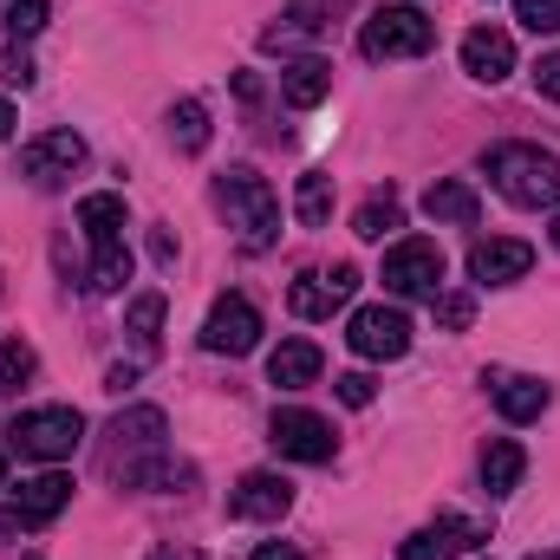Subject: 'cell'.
<instances>
[{"mask_svg":"<svg viewBox=\"0 0 560 560\" xmlns=\"http://www.w3.org/2000/svg\"><path fill=\"white\" fill-rule=\"evenodd\" d=\"M423 215H430V222H456V229H476V215H482V196H476L469 183L443 176V183H430V189H423Z\"/></svg>","mask_w":560,"mask_h":560,"instance_id":"cell-19","label":"cell"},{"mask_svg":"<svg viewBox=\"0 0 560 560\" xmlns=\"http://www.w3.org/2000/svg\"><path fill=\"white\" fill-rule=\"evenodd\" d=\"M0 79H7V85H33V59H26L20 46H7V52H0Z\"/></svg>","mask_w":560,"mask_h":560,"instance_id":"cell-33","label":"cell"},{"mask_svg":"<svg viewBox=\"0 0 560 560\" xmlns=\"http://www.w3.org/2000/svg\"><path fill=\"white\" fill-rule=\"evenodd\" d=\"M268 443H275L280 456H293V463H332V450H339L332 423L319 418V411H275Z\"/></svg>","mask_w":560,"mask_h":560,"instance_id":"cell-9","label":"cell"},{"mask_svg":"<svg viewBox=\"0 0 560 560\" xmlns=\"http://www.w3.org/2000/svg\"><path fill=\"white\" fill-rule=\"evenodd\" d=\"M79 229H85L92 242H118V235H125V196H112V189L85 196V202H79Z\"/></svg>","mask_w":560,"mask_h":560,"instance_id":"cell-23","label":"cell"},{"mask_svg":"<svg viewBox=\"0 0 560 560\" xmlns=\"http://www.w3.org/2000/svg\"><path fill=\"white\" fill-rule=\"evenodd\" d=\"M202 346L222 352V359L255 352V346H261V313H255V300H248V293H222V300L209 306V319H202Z\"/></svg>","mask_w":560,"mask_h":560,"instance_id":"cell-8","label":"cell"},{"mask_svg":"<svg viewBox=\"0 0 560 560\" xmlns=\"http://www.w3.org/2000/svg\"><path fill=\"white\" fill-rule=\"evenodd\" d=\"M46 20H52V0H0V26L13 39H33Z\"/></svg>","mask_w":560,"mask_h":560,"instance_id":"cell-28","label":"cell"},{"mask_svg":"<svg viewBox=\"0 0 560 560\" xmlns=\"http://www.w3.org/2000/svg\"><path fill=\"white\" fill-rule=\"evenodd\" d=\"M85 436V418L72 405H39V411H20L7 423V450L26 456V463H66Z\"/></svg>","mask_w":560,"mask_h":560,"instance_id":"cell-4","label":"cell"},{"mask_svg":"<svg viewBox=\"0 0 560 560\" xmlns=\"http://www.w3.org/2000/svg\"><path fill=\"white\" fill-rule=\"evenodd\" d=\"M105 476L125 482V489H170L176 482V463H170V418L156 405H131L118 411L105 430Z\"/></svg>","mask_w":560,"mask_h":560,"instance_id":"cell-1","label":"cell"},{"mask_svg":"<svg viewBox=\"0 0 560 560\" xmlns=\"http://www.w3.org/2000/svg\"><path fill=\"white\" fill-rule=\"evenodd\" d=\"M515 20L528 33H560V0H515Z\"/></svg>","mask_w":560,"mask_h":560,"instance_id":"cell-31","label":"cell"},{"mask_svg":"<svg viewBox=\"0 0 560 560\" xmlns=\"http://www.w3.org/2000/svg\"><path fill=\"white\" fill-rule=\"evenodd\" d=\"M359 293V268H332V275H300L287 287V306H293V319H332L346 300Z\"/></svg>","mask_w":560,"mask_h":560,"instance_id":"cell-11","label":"cell"},{"mask_svg":"<svg viewBox=\"0 0 560 560\" xmlns=\"http://www.w3.org/2000/svg\"><path fill=\"white\" fill-rule=\"evenodd\" d=\"M476 541H482V528H476V522H463V515H443V522L418 528V535L398 548V560H456V555H469Z\"/></svg>","mask_w":560,"mask_h":560,"instance_id":"cell-15","label":"cell"},{"mask_svg":"<svg viewBox=\"0 0 560 560\" xmlns=\"http://www.w3.org/2000/svg\"><path fill=\"white\" fill-rule=\"evenodd\" d=\"M385 287L405 293V300H430V293H443V248L423 242V235L392 242V248H385Z\"/></svg>","mask_w":560,"mask_h":560,"instance_id":"cell-7","label":"cell"},{"mask_svg":"<svg viewBox=\"0 0 560 560\" xmlns=\"http://www.w3.org/2000/svg\"><path fill=\"white\" fill-rule=\"evenodd\" d=\"M7 528H13V515H0V535H7Z\"/></svg>","mask_w":560,"mask_h":560,"instance_id":"cell-40","label":"cell"},{"mask_svg":"<svg viewBox=\"0 0 560 560\" xmlns=\"http://www.w3.org/2000/svg\"><path fill=\"white\" fill-rule=\"evenodd\" d=\"M79 163H85V138H79V131H46V138H33L26 150H20V176L39 183V189L66 183Z\"/></svg>","mask_w":560,"mask_h":560,"instance_id":"cell-10","label":"cell"},{"mask_svg":"<svg viewBox=\"0 0 560 560\" xmlns=\"http://www.w3.org/2000/svg\"><path fill=\"white\" fill-rule=\"evenodd\" d=\"M13 138V105H7V98H0V143Z\"/></svg>","mask_w":560,"mask_h":560,"instance_id":"cell-39","label":"cell"},{"mask_svg":"<svg viewBox=\"0 0 560 560\" xmlns=\"http://www.w3.org/2000/svg\"><path fill=\"white\" fill-rule=\"evenodd\" d=\"M0 482H7V463H0Z\"/></svg>","mask_w":560,"mask_h":560,"instance_id":"cell-42","label":"cell"},{"mask_svg":"<svg viewBox=\"0 0 560 560\" xmlns=\"http://www.w3.org/2000/svg\"><path fill=\"white\" fill-rule=\"evenodd\" d=\"M495 196H509L515 209H560V156L541 143H495L482 156Z\"/></svg>","mask_w":560,"mask_h":560,"instance_id":"cell-2","label":"cell"},{"mask_svg":"<svg viewBox=\"0 0 560 560\" xmlns=\"http://www.w3.org/2000/svg\"><path fill=\"white\" fill-rule=\"evenodd\" d=\"M293 215H300L306 229H326V222H332V176H326V170H306V176H300Z\"/></svg>","mask_w":560,"mask_h":560,"instance_id":"cell-25","label":"cell"},{"mask_svg":"<svg viewBox=\"0 0 560 560\" xmlns=\"http://www.w3.org/2000/svg\"><path fill=\"white\" fill-rule=\"evenodd\" d=\"M150 560H202V555H196V548H156Z\"/></svg>","mask_w":560,"mask_h":560,"instance_id":"cell-38","label":"cell"},{"mask_svg":"<svg viewBox=\"0 0 560 560\" xmlns=\"http://www.w3.org/2000/svg\"><path fill=\"white\" fill-rule=\"evenodd\" d=\"M131 385H138V365H118V372L105 378V392H131Z\"/></svg>","mask_w":560,"mask_h":560,"instance_id":"cell-37","label":"cell"},{"mask_svg":"<svg viewBox=\"0 0 560 560\" xmlns=\"http://www.w3.org/2000/svg\"><path fill=\"white\" fill-rule=\"evenodd\" d=\"M535 92H541V98H555V105H560V52H548V59L535 66Z\"/></svg>","mask_w":560,"mask_h":560,"instance_id":"cell-34","label":"cell"},{"mask_svg":"<svg viewBox=\"0 0 560 560\" xmlns=\"http://www.w3.org/2000/svg\"><path fill=\"white\" fill-rule=\"evenodd\" d=\"M33 372H39V352H33L26 339H7V346H0V392L20 398V392L33 385Z\"/></svg>","mask_w":560,"mask_h":560,"instance_id":"cell-27","label":"cell"},{"mask_svg":"<svg viewBox=\"0 0 560 560\" xmlns=\"http://www.w3.org/2000/svg\"><path fill=\"white\" fill-rule=\"evenodd\" d=\"M280 92H287L293 112H313V105L332 92V66H326V59H293V66L280 72Z\"/></svg>","mask_w":560,"mask_h":560,"instance_id":"cell-20","label":"cell"},{"mask_svg":"<svg viewBox=\"0 0 560 560\" xmlns=\"http://www.w3.org/2000/svg\"><path fill=\"white\" fill-rule=\"evenodd\" d=\"M66 502H72V476L46 469V476H33V482L13 489V522H20V528H46Z\"/></svg>","mask_w":560,"mask_h":560,"instance_id":"cell-16","label":"cell"},{"mask_svg":"<svg viewBox=\"0 0 560 560\" xmlns=\"http://www.w3.org/2000/svg\"><path fill=\"white\" fill-rule=\"evenodd\" d=\"M170 138L183 156H202L209 150V105L202 98H176V112H170Z\"/></svg>","mask_w":560,"mask_h":560,"instance_id":"cell-24","label":"cell"},{"mask_svg":"<svg viewBox=\"0 0 560 560\" xmlns=\"http://www.w3.org/2000/svg\"><path fill=\"white\" fill-rule=\"evenodd\" d=\"M332 385H339V398H346V405H352V411H365V405H372V398H378V385H372V378H365V372H346V378H332Z\"/></svg>","mask_w":560,"mask_h":560,"instance_id":"cell-32","label":"cell"},{"mask_svg":"<svg viewBox=\"0 0 560 560\" xmlns=\"http://www.w3.org/2000/svg\"><path fill=\"white\" fill-rule=\"evenodd\" d=\"M555 560H560V555H555Z\"/></svg>","mask_w":560,"mask_h":560,"instance_id":"cell-44","label":"cell"},{"mask_svg":"<svg viewBox=\"0 0 560 560\" xmlns=\"http://www.w3.org/2000/svg\"><path fill=\"white\" fill-rule=\"evenodd\" d=\"M215 202H222V215H229V229H235V242L248 255H268L280 242V202H275V189H268V176H255V170L235 163V170H222Z\"/></svg>","mask_w":560,"mask_h":560,"instance_id":"cell-3","label":"cell"},{"mask_svg":"<svg viewBox=\"0 0 560 560\" xmlns=\"http://www.w3.org/2000/svg\"><path fill=\"white\" fill-rule=\"evenodd\" d=\"M125 280H131V248H125V235H118V242H92V293H125Z\"/></svg>","mask_w":560,"mask_h":560,"instance_id":"cell-26","label":"cell"},{"mask_svg":"<svg viewBox=\"0 0 560 560\" xmlns=\"http://www.w3.org/2000/svg\"><path fill=\"white\" fill-rule=\"evenodd\" d=\"M430 306H436V326H443V332H463V326L476 319V300H469V293H430Z\"/></svg>","mask_w":560,"mask_h":560,"instance_id":"cell-30","label":"cell"},{"mask_svg":"<svg viewBox=\"0 0 560 560\" xmlns=\"http://www.w3.org/2000/svg\"><path fill=\"white\" fill-rule=\"evenodd\" d=\"M463 72L482 79V85H502V79L515 72V39H509L502 26H476V33H463Z\"/></svg>","mask_w":560,"mask_h":560,"instance_id":"cell-13","label":"cell"},{"mask_svg":"<svg viewBox=\"0 0 560 560\" xmlns=\"http://www.w3.org/2000/svg\"><path fill=\"white\" fill-rule=\"evenodd\" d=\"M255 560H306V555H300L293 541H261V548H255Z\"/></svg>","mask_w":560,"mask_h":560,"instance_id":"cell-35","label":"cell"},{"mask_svg":"<svg viewBox=\"0 0 560 560\" xmlns=\"http://www.w3.org/2000/svg\"><path fill=\"white\" fill-rule=\"evenodd\" d=\"M313 378H319V346H313V339H280L275 352H268V385L306 392Z\"/></svg>","mask_w":560,"mask_h":560,"instance_id":"cell-18","label":"cell"},{"mask_svg":"<svg viewBox=\"0 0 560 560\" xmlns=\"http://www.w3.org/2000/svg\"><path fill=\"white\" fill-rule=\"evenodd\" d=\"M125 326H131V339H138L143 352H156V339H163V293H138Z\"/></svg>","mask_w":560,"mask_h":560,"instance_id":"cell-29","label":"cell"},{"mask_svg":"<svg viewBox=\"0 0 560 560\" xmlns=\"http://www.w3.org/2000/svg\"><path fill=\"white\" fill-rule=\"evenodd\" d=\"M489 398H495V411L509 423H535L555 405V392H548L541 378H528V372H495V378H489Z\"/></svg>","mask_w":560,"mask_h":560,"instance_id":"cell-17","label":"cell"},{"mask_svg":"<svg viewBox=\"0 0 560 560\" xmlns=\"http://www.w3.org/2000/svg\"><path fill=\"white\" fill-rule=\"evenodd\" d=\"M150 255H156V261H163V268H170V261H176V242H170V235H163V229H156V235H150Z\"/></svg>","mask_w":560,"mask_h":560,"instance_id":"cell-36","label":"cell"},{"mask_svg":"<svg viewBox=\"0 0 560 560\" xmlns=\"http://www.w3.org/2000/svg\"><path fill=\"white\" fill-rule=\"evenodd\" d=\"M555 248H560V215H555Z\"/></svg>","mask_w":560,"mask_h":560,"instance_id":"cell-41","label":"cell"},{"mask_svg":"<svg viewBox=\"0 0 560 560\" xmlns=\"http://www.w3.org/2000/svg\"><path fill=\"white\" fill-rule=\"evenodd\" d=\"M398 229H405V202H398V189L365 196L359 215H352V235H365V242H385V235H398Z\"/></svg>","mask_w":560,"mask_h":560,"instance_id":"cell-22","label":"cell"},{"mask_svg":"<svg viewBox=\"0 0 560 560\" xmlns=\"http://www.w3.org/2000/svg\"><path fill=\"white\" fill-rule=\"evenodd\" d=\"M522 469H528V450H522L515 436H495V443L482 450V489H489V495H515Z\"/></svg>","mask_w":560,"mask_h":560,"instance_id":"cell-21","label":"cell"},{"mask_svg":"<svg viewBox=\"0 0 560 560\" xmlns=\"http://www.w3.org/2000/svg\"><path fill=\"white\" fill-rule=\"evenodd\" d=\"M26 560H39V555H26Z\"/></svg>","mask_w":560,"mask_h":560,"instance_id":"cell-43","label":"cell"},{"mask_svg":"<svg viewBox=\"0 0 560 560\" xmlns=\"http://www.w3.org/2000/svg\"><path fill=\"white\" fill-rule=\"evenodd\" d=\"M287 509H293V482L275 476V469L242 476V482H235V495H229V515H235V522H280Z\"/></svg>","mask_w":560,"mask_h":560,"instance_id":"cell-12","label":"cell"},{"mask_svg":"<svg viewBox=\"0 0 560 560\" xmlns=\"http://www.w3.org/2000/svg\"><path fill=\"white\" fill-rule=\"evenodd\" d=\"M528 268H535V248H528V242L489 235V242H476V248H469V275L482 280V287H509V280H522Z\"/></svg>","mask_w":560,"mask_h":560,"instance_id":"cell-14","label":"cell"},{"mask_svg":"<svg viewBox=\"0 0 560 560\" xmlns=\"http://www.w3.org/2000/svg\"><path fill=\"white\" fill-rule=\"evenodd\" d=\"M436 46V26L423 20L418 7H378L359 26V52L365 59H423Z\"/></svg>","mask_w":560,"mask_h":560,"instance_id":"cell-5","label":"cell"},{"mask_svg":"<svg viewBox=\"0 0 560 560\" xmlns=\"http://www.w3.org/2000/svg\"><path fill=\"white\" fill-rule=\"evenodd\" d=\"M346 346L359 352V359H405L411 352V313L405 306H359L352 319H346Z\"/></svg>","mask_w":560,"mask_h":560,"instance_id":"cell-6","label":"cell"}]
</instances>
